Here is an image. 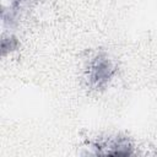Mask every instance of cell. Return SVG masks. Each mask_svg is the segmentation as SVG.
<instances>
[{
  "label": "cell",
  "instance_id": "obj_1",
  "mask_svg": "<svg viewBox=\"0 0 157 157\" xmlns=\"http://www.w3.org/2000/svg\"><path fill=\"white\" fill-rule=\"evenodd\" d=\"M113 74V67L110 61L103 56H97L91 67V80L96 86H103L107 81H109Z\"/></svg>",
  "mask_w": 157,
  "mask_h": 157
}]
</instances>
